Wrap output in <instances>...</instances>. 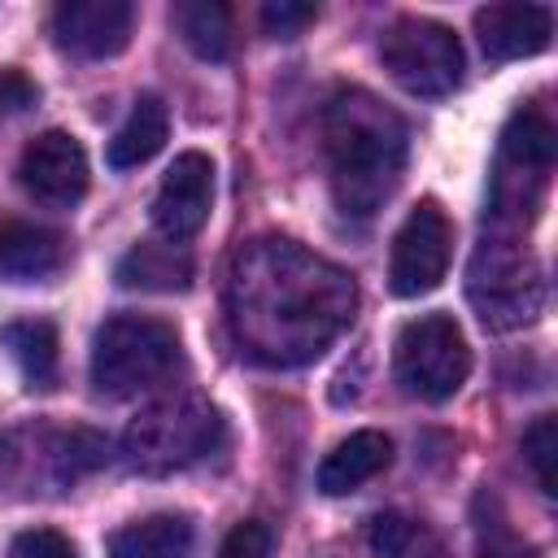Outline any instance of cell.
Listing matches in <instances>:
<instances>
[{
	"mask_svg": "<svg viewBox=\"0 0 558 558\" xmlns=\"http://www.w3.org/2000/svg\"><path fill=\"white\" fill-rule=\"evenodd\" d=\"M357 314V279L331 257L257 235L227 266V327L244 357L292 371L323 357Z\"/></svg>",
	"mask_w": 558,
	"mask_h": 558,
	"instance_id": "obj_1",
	"label": "cell"
},
{
	"mask_svg": "<svg viewBox=\"0 0 558 558\" xmlns=\"http://www.w3.org/2000/svg\"><path fill=\"white\" fill-rule=\"evenodd\" d=\"M323 153L340 214L371 218L405 174L410 126L375 92L340 87L323 109Z\"/></svg>",
	"mask_w": 558,
	"mask_h": 558,
	"instance_id": "obj_2",
	"label": "cell"
},
{
	"mask_svg": "<svg viewBox=\"0 0 558 558\" xmlns=\"http://www.w3.org/2000/svg\"><path fill=\"white\" fill-rule=\"evenodd\" d=\"M227 436L218 405L201 392H166L148 401L122 432V462L140 475H174L209 458Z\"/></svg>",
	"mask_w": 558,
	"mask_h": 558,
	"instance_id": "obj_3",
	"label": "cell"
},
{
	"mask_svg": "<svg viewBox=\"0 0 558 558\" xmlns=\"http://www.w3.org/2000/svg\"><path fill=\"white\" fill-rule=\"evenodd\" d=\"M183 366V340L174 323L157 314H113L92 340V388L105 401H126L161 388Z\"/></svg>",
	"mask_w": 558,
	"mask_h": 558,
	"instance_id": "obj_4",
	"label": "cell"
},
{
	"mask_svg": "<svg viewBox=\"0 0 558 558\" xmlns=\"http://www.w3.org/2000/svg\"><path fill=\"white\" fill-rule=\"evenodd\" d=\"M545 270L536 253L510 235L493 231L475 244L466 262V301L488 331H519L545 314Z\"/></svg>",
	"mask_w": 558,
	"mask_h": 558,
	"instance_id": "obj_5",
	"label": "cell"
},
{
	"mask_svg": "<svg viewBox=\"0 0 558 558\" xmlns=\"http://www.w3.org/2000/svg\"><path fill=\"white\" fill-rule=\"evenodd\" d=\"M558 157V135L554 122L541 109H514L501 144H497V166H493V196H488V218L497 231H519L536 218L549 170Z\"/></svg>",
	"mask_w": 558,
	"mask_h": 558,
	"instance_id": "obj_6",
	"label": "cell"
},
{
	"mask_svg": "<svg viewBox=\"0 0 558 558\" xmlns=\"http://www.w3.org/2000/svg\"><path fill=\"white\" fill-rule=\"evenodd\" d=\"M397 384L418 401H449L471 375V344L453 314H418L392 344Z\"/></svg>",
	"mask_w": 558,
	"mask_h": 558,
	"instance_id": "obj_7",
	"label": "cell"
},
{
	"mask_svg": "<svg viewBox=\"0 0 558 558\" xmlns=\"http://www.w3.org/2000/svg\"><path fill=\"white\" fill-rule=\"evenodd\" d=\"M379 61L392 74V83H401L410 96H423V100L449 96L462 83V70H466V57H462L458 35L445 22L414 17V13L397 17L384 31Z\"/></svg>",
	"mask_w": 558,
	"mask_h": 558,
	"instance_id": "obj_8",
	"label": "cell"
},
{
	"mask_svg": "<svg viewBox=\"0 0 558 558\" xmlns=\"http://www.w3.org/2000/svg\"><path fill=\"white\" fill-rule=\"evenodd\" d=\"M449 253H453L449 214L436 201H418L392 235L388 288L397 296H423V292L440 288V279L449 275Z\"/></svg>",
	"mask_w": 558,
	"mask_h": 558,
	"instance_id": "obj_9",
	"label": "cell"
},
{
	"mask_svg": "<svg viewBox=\"0 0 558 558\" xmlns=\"http://www.w3.org/2000/svg\"><path fill=\"white\" fill-rule=\"evenodd\" d=\"M17 179L22 187L52 209H70L87 196L92 183V166H87V148L70 135V131H44L22 148L17 161Z\"/></svg>",
	"mask_w": 558,
	"mask_h": 558,
	"instance_id": "obj_10",
	"label": "cell"
},
{
	"mask_svg": "<svg viewBox=\"0 0 558 558\" xmlns=\"http://www.w3.org/2000/svg\"><path fill=\"white\" fill-rule=\"evenodd\" d=\"M209 205H214V161L205 153L187 148L170 161V170L157 183L153 227L161 231V240L183 244L209 222Z\"/></svg>",
	"mask_w": 558,
	"mask_h": 558,
	"instance_id": "obj_11",
	"label": "cell"
},
{
	"mask_svg": "<svg viewBox=\"0 0 558 558\" xmlns=\"http://www.w3.org/2000/svg\"><path fill=\"white\" fill-rule=\"evenodd\" d=\"M131 26H135L131 0H65L52 9L57 44L83 61L118 57L131 44Z\"/></svg>",
	"mask_w": 558,
	"mask_h": 558,
	"instance_id": "obj_12",
	"label": "cell"
},
{
	"mask_svg": "<svg viewBox=\"0 0 558 558\" xmlns=\"http://www.w3.org/2000/svg\"><path fill=\"white\" fill-rule=\"evenodd\" d=\"M475 35L488 61H523L549 48L554 13L545 4H484L475 9Z\"/></svg>",
	"mask_w": 558,
	"mask_h": 558,
	"instance_id": "obj_13",
	"label": "cell"
},
{
	"mask_svg": "<svg viewBox=\"0 0 558 558\" xmlns=\"http://www.w3.org/2000/svg\"><path fill=\"white\" fill-rule=\"evenodd\" d=\"M65 266V240L52 227L9 218L0 227V279L9 283H44Z\"/></svg>",
	"mask_w": 558,
	"mask_h": 558,
	"instance_id": "obj_14",
	"label": "cell"
},
{
	"mask_svg": "<svg viewBox=\"0 0 558 558\" xmlns=\"http://www.w3.org/2000/svg\"><path fill=\"white\" fill-rule=\"evenodd\" d=\"M392 466V440L375 427H362V432H349L318 466V488L327 497H344V493H357L362 484H371L375 475H384Z\"/></svg>",
	"mask_w": 558,
	"mask_h": 558,
	"instance_id": "obj_15",
	"label": "cell"
},
{
	"mask_svg": "<svg viewBox=\"0 0 558 558\" xmlns=\"http://www.w3.org/2000/svg\"><path fill=\"white\" fill-rule=\"evenodd\" d=\"M192 275H196V262L187 244H174V240H140L113 266V279L140 292H183Z\"/></svg>",
	"mask_w": 558,
	"mask_h": 558,
	"instance_id": "obj_16",
	"label": "cell"
},
{
	"mask_svg": "<svg viewBox=\"0 0 558 558\" xmlns=\"http://www.w3.org/2000/svg\"><path fill=\"white\" fill-rule=\"evenodd\" d=\"M170 140V109L161 96H140L126 113V122L113 131L109 148H105V161L113 170H135L144 161H153Z\"/></svg>",
	"mask_w": 558,
	"mask_h": 558,
	"instance_id": "obj_17",
	"label": "cell"
},
{
	"mask_svg": "<svg viewBox=\"0 0 558 558\" xmlns=\"http://www.w3.org/2000/svg\"><path fill=\"white\" fill-rule=\"evenodd\" d=\"M196 545V527L187 514H144L109 536V558H187Z\"/></svg>",
	"mask_w": 558,
	"mask_h": 558,
	"instance_id": "obj_18",
	"label": "cell"
},
{
	"mask_svg": "<svg viewBox=\"0 0 558 558\" xmlns=\"http://www.w3.org/2000/svg\"><path fill=\"white\" fill-rule=\"evenodd\" d=\"M4 349L13 353L26 388H52L57 384V362H61V336L52 318H13L0 327Z\"/></svg>",
	"mask_w": 558,
	"mask_h": 558,
	"instance_id": "obj_19",
	"label": "cell"
},
{
	"mask_svg": "<svg viewBox=\"0 0 558 558\" xmlns=\"http://www.w3.org/2000/svg\"><path fill=\"white\" fill-rule=\"evenodd\" d=\"M170 26L201 61H227L235 52V17L222 0H179L170 9Z\"/></svg>",
	"mask_w": 558,
	"mask_h": 558,
	"instance_id": "obj_20",
	"label": "cell"
},
{
	"mask_svg": "<svg viewBox=\"0 0 558 558\" xmlns=\"http://www.w3.org/2000/svg\"><path fill=\"white\" fill-rule=\"evenodd\" d=\"M35 449L44 453L48 471L57 484H74L78 475L105 466L109 458V440L92 427H57V432H39L35 436Z\"/></svg>",
	"mask_w": 558,
	"mask_h": 558,
	"instance_id": "obj_21",
	"label": "cell"
},
{
	"mask_svg": "<svg viewBox=\"0 0 558 558\" xmlns=\"http://www.w3.org/2000/svg\"><path fill=\"white\" fill-rule=\"evenodd\" d=\"M366 541H371L375 558H449L440 532L414 514H401V510L375 514L366 527Z\"/></svg>",
	"mask_w": 558,
	"mask_h": 558,
	"instance_id": "obj_22",
	"label": "cell"
},
{
	"mask_svg": "<svg viewBox=\"0 0 558 558\" xmlns=\"http://www.w3.org/2000/svg\"><path fill=\"white\" fill-rule=\"evenodd\" d=\"M523 458L541 484L545 497L558 493V418L554 414H541L527 432H523Z\"/></svg>",
	"mask_w": 558,
	"mask_h": 558,
	"instance_id": "obj_23",
	"label": "cell"
},
{
	"mask_svg": "<svg viewBox=\"0 0 558 558\" xmlns=\"http://www.w3.org/2000/svg\"><path fill=\"white\" fill-rule=\"evenodd\" d=\"M218 558H275V532L266 519H244L235 523L222 545H218Z\"/></svg>",
	"mask_w": 558,
	"mask_h": 558,
	"instance_id": "obj_24",
	"label": "cell"
},
{
	"mask_svg": "<svg viewBox=\"0 0 558 558\" xmlns=\"http://www.w3.org/2000/svg\"><path fill=\"white\" fill-rule=\"evenodd\" d=\"M9 558H78V549L57 527H26L9 541Z\"/></svg>",
	"mask_w": 558,
	"mask_h": 558,
	"instance_id": "obj_25",
	"label": "cell"
},
{
	"mask_svg": "<svg viewBox=\"0 0 558 558\" xmlns=\"http://www.w3.org/2000/svg\"><path fill=\"white\" fill-rule=\"evenodd\" d=\"M314 17H318V9L305 4V0H270V4H262V26L275 39H296L305 26H314Z\"/></svg>",
	"mask_w": 558,
	"mask_h": 558,
	"instance_id": "obj_26",
	"label": "cell"
},
{
	"mask_svg": "<svg viewBox=\"0 0 558 558\" xmlns=\"http://www.w3.org/2000/svg\"><path fill=\"white\" fill-rule=\"evenodd\" d=\"M39 100V83L13 65L0 70V118H13V113H26L31 105Z\"/></svg>",
	"mask_w": 558,
	"mask_h": 558,
	"instance_id": "obj_27",
	"label": "cell"
},
{
	"mask_svg": "<svg viewBox=\"0 0 558 558\" xmlns=\"http://www.w3.org/2000/svg\"><path fill=\"white\" fill-rule=\"evenodd\" d=\"M480 558H532V554L506 527H493V532L480 536Z\"/></svg>",
	"mask_w": 558,
	"mask_h": 558,
	"instance_id": "obj_28",
	"label": "cell"
}]
</instances>
